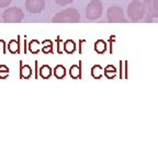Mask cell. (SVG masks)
Listing matches in <instances>:
<instances>
[{
	"mask_svg": "<svg viewBox=\"0 0 158 148\" xmlns=\"http://www.w3.org/2000/svg\"><path fill=\"white\" fill-rule=\"evenodd\" d=\"M106 19L110 23H121L124 22V12L123 9L118 6H112L106 11Z\"/></svg>",
	"mask_w": 158,
	"mask_h": 148,
	"instance_id": "5b68a950",
	"label": "cell"
},
{
	"mask_svg": "<svg viewBox=\"0 0 158 148\" xmlns=\"http://www.w3.org/2000/svg\"><path fill=\"white\" fill-rule=\"evenodd\" d=\"M66 74V70H65V67L62 66V65H57L54 69V75L57 77V78H63Z\"/></svg>",
	"mask_w": 158,
	"mask_h": 148,
	"instance_id": "30bf717a",
	"label": "cell"
},
{
	"mask_svg": "<svg viewBox=\"0 0 158 148\" xmlns=\"http://www.w3.org/2000/svg\"><path fill=\"white\" fill-rule=\"evenodd\" d=\"M55 2L57 3V5H60V6H67L69 5V3H72L74 0H54Z\"/></svg>",
	"mask_w": 158,
	"mask_h": 148,
	"instance_id": "9a60e30c",
	"label": "cell"
},
{
	"mask_svg": "<svg viewBox=\"0 0 158 148\" xmlns=\"http://www.w3.org/2000/svg\"><path fill=\"white\" fill-rule=\"evenodd\" d=\"M158 0H144L143 7L147 19H156L158 17Z\"/></svg>",
	"mask_w": 158,
	"mask_h": 148,
	"instance_id": "8992f818",
	"label": "cell"
},
{
	"mask_svg": "<svg viewBox=\"0 0 158 148\" xmlns=\"http://www.w3.org/2000/svg\"><path fill=\"white\" fill-rule=\"evenodd\" d=\"M40 74L44 79H47L52 76V68L47 65H44L43 67H41V70H40Z\"/></svg>",
	"mask_w": 158,
	"mask_h": 148,
	"instance_id": "9c48e42d",
	"label": "cell"
},
{
	"mask_svg": "<svg viewBox=\"0 0 158 148\" xmlns=\"http://www.w3.org/2000/svg\"><path fill=\"white\" fill-rule=\"evenodd\" d=\"M115 68H114L113 66H111V65H109L108 67L106 68V75L109 77V78H112V77L115 75Z\"/></svg>",
	"mask_w": 158,
	"mask_h": 148,
	"instance_id": "5bb4252c",
	"label": "cell"
},
{
	"mask_svg": "<svg viewBox=\"0 0 158 148\" xmlns=\"http://www.w3.org/2000/svg\"><path fill=\"white\" fill-rule=\"evenodd\" d=\"M24 18V13L20 8L11 7L5 10L2 13V21L6 23H18L21 22Z\"/></svg>",
	"mask_w": 158,
	"mask_h": 148,
	"instance_id": "3957f363",
	"label": "cell"
},
{
	"mask_svg": "<svg viewBox=\"0 0 158 148\" xmlns=\"http://www.w3.org/2000/svg\"><path fill=\"white\" fill-rule=\"evenodd\" d=\"M103 12V5L100 0H91L86 8V17L89 20H97Z\"/></svg>",
	"mask_w": 158,
	"mask_h": 148,
	"instance_id": "277c9868",
	"label": "cell"
},
{
	"mask_svg": "<svg viewBox=\"0 0 158 148\" xmlns=\"http://www.w3.org/2000/svg\"><path fill=\"white\" fill-rule=\"evenodd\" d=\"M69 72H70V76H72L73 78H77V77H79V75H80L79 67L76 66V65H74V66L70 67V70H69Z\"/></svg>",
	"mask_w": 158,
	"mask_h": 148,
	"instance_id": "4fadbf2b",
	"label": "cell"
},
{
	"mask_svg": "<svg viewBox=\"0 0 158 148\" xmlns=\"http://www.w3.org/2000/svg\"><path fill=\"white\" fill-rule=\"evenodd\" d=\"M127 15L128 19L133 22L141 21L145 17V10H144L143 7V2H141L139 0H133L132 2H130L127 7Z\"/></svg>",
	"mask_w": 158,
	"mask_h": 148,
	"instance_id": "7a4b0ae2",
	"label": "cell"
},
{
	"mask_svg": "<svg viewBox=\"0 0 158 148\" xmlns=\"http://www.w3.org/2000/svg\"><path fill=\"white\" fill-rule=\"evenodd\" d=\"M12 2V0H0V8H6Z\"/></svg>",
	"mask_w": 158,
	"mask_h": 148,
	"instance_id": "2e32d148",
	"label": "cell"
},
{
	"mask_svg": "<svg viewBox=\"0 0 158 148\" xmlns=\"http://www.w3.org/2000/svg\"><path fill=\"white\" fill-rule=\"evenodd\" d=\"M8 47H9V51L12 53V54L19 52V43H18L15 39H12V41L9 43V46Z\"/></svg>",
	"mask_w": 158,
	"mask_h": 148,
	"instance_id": "7c38bea8",
	"label": "cell"
},
{
	"mask_svg": "<svg viewBox=\"0 0 158 148\" xmlns=\"http://www.w3.org/2000/svg\"><path fill=\"white\" fill-rule=\"evenodd\" d=\"M0 22H1V19H0Z\"/></svg>",
	"mask_w": 158,
	"mask_h": 148,
	"instance_id": "e0dca14e",
	"label": "cell"
},
{
	"mask_svg": "<svg viewBox=\"0 0 158 148\" xmlns=\"http://www.w3.org/2000/svg\"><path fill=\"white\" fill-rule=\"evenodd\" d=\"M64 48H65V51L68 53V54H73V53L76 51V45H75V43L73 42V41H69V39H68V41L65 43Z\"/></svg>",
	"mask_w": 158,
	"mask_h": 148,
	"instance_id": "8fae6325",
	"label": "cell"
},
{
	"mask_svg": "<svg viewBox=\"0 0 158 148\" xmlns=\"http://www.w3.org/2000/svg\"><path fill=\"white\" fill-rule=\"evenodd\" d=\"M80 21V14L75 8H67L57 12L53 18V22L56 23H76Z\"/></svg>",
	"mask_w": 158,
	"mask_h": 148,
	"instance_id": "6da1fadb",
	"label": "cell"
},
{
	"mask_svg": "<svg viewBox=\"0 0 158 148\" xmlns=\"http://www.w3.org/2000/svg\"><path fill=\"white\" fill-rule=\"evenodd\" d=\"M45 8V0H25V9L30 13L36 14L42 12Z\"/></svg>",
	"mask_w": 158,
	"mask_h": 148,
	"instance_id": "52a82bcc",
	"label": "cell"
},
{
	"mask_svg": "<svg viewBox=\"0 0 158 148\" xmlns=\"http://www.w3.org/2000/svg\"><path fill=\"white\" fill-rule=\"evenodd\" d=\"M94 49H96V52L99 53V54H103L104 52H106V44L104 41H102V39H99V41H97L96 43H94Z\"/></svg>",
	"mask_w": 158,
	"mask_h": 148,
	"instance_id": "ba28073f",
	"label": "cell"
}]
</instances>
